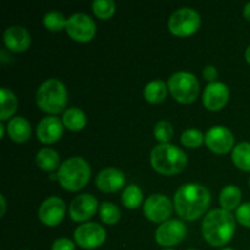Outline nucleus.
<instances>
[{
    "instance_id": "20e7f679",
    "label": "nucleus",
    "mask_w": 250,
    "mask_h": 250,
    "mask_svg": "<svg viewBox=\"0 0 250 250\" xmlns=\"http://www.w3.org/2000/svg\"><path fill=\"white\" fill-rule=\"evenodd\" d=\"M90 166L88 161L81 156L67 159L60 165L58 171V181L63 189L68 192H77L89 182Z\"/></svg>"
},
{
    "instance_id": "dca6fc26",
    "label": "nucleus",
    "mask_w": 250,
    "mask_h": 250,
    "mask_svg": "<svg viewBox=\"0 0 250 250\" xmlns=\"http://www.w3.org/2000/svg\"><path fill=\"white\" fill-rule=\"evenodd\" d=\"M63 124L56 116L44 117L37 126V138L44 144L56 143L63 134Z\"/></svg>"
},
{
    "instance_id": "0eeeda50",
    "label": "nucleus",
    "mask_w": 250,
    "mask_h": 250,
    "mask_svg": "<svg viewBox=\"0 0 250 250\" xmlns=\"http://www.w3.org/2000/svg\"><path fill=\"white\" fill-rule=\"evenodd\" d=\"M202 20L199 14L190 7L176 10L168 20V29L177 37H189L200 28Z\"/></svg>"
},
{
    "instance_id": "f03ea898",
    "label": "nucleus",
    "mask_w": 250,
    "mask_h": 250,
    "mask_svg": "<svg viewBox=\"0 0 250 250\" xmlns=\"http://www.w3.org/2000/svg\"><path fill=\"white\" fill-rule=\"evenodd\" d=\"M236 232V220L229 211L214 209L203 220L202 233L211 247H224L229 243Z\"/></svg>"
},
{
    "instance_id": "2f4dec72",
    "label": "nucleus",
    "mask_w": 250,
    "mask_h": 250,
    "mask_svg": "<svg viewBox=\"0 0 250 250\" xmlns=\"http://www.w3.org/2000/svg\"><path fill=\"white\" fill-rule=\"evenodd\" d=\"M236 220L244 227L250 229V203H244L236 210Z\"/></svg>"
},
{
    "instance_id": "473e14b6",
    "label": "nucleus",
    "mask_w": 250,
    "mask_h": 250,
    "mask_svg": "<svg viewBox=\"0 0 250 250\" xmlns=\"http://www.w3.org/2000/svg\"><path fill=\"white\" fill-rule=\"evenodd\" d=\"M76 244L68 238H59L51 246V250H75Z\"/></svg>"
},
{
    "instance_id": "6e6552de",
    "label": "nucleus",
    "mask_w": 250,
    "mask_h": 250,
    "mask_svg": "<svg viewBox=\"0 0 250 250\" xmlns=\"http://www.w3.org/2000/svg\"><path fill=\"white\" fill-rule=\"evenodd\" d=\"M66 32L73 41L87 43L94 38L97 33V26L89 15L77 12L67 19Z\"/></svg>"
},
{
    "instance_id": "ddd939ff",
    "label": "nucleus",
    "mask_w": 250,
    "mask_h": 250,
    "mask_svg": "<svg viewBox=\"0 0 250 250\" xmlns=\"http://www.w3.org/2000/svg\"><path fill=\"white\" fill-rule=\"evenodd\" d=\"M66 204L61 198L50 197L42 203L38 210V217L45 226L55 227L63 220Z\"/></svg>"
},
{
    "instance_id": "1a4fd4ad",
    "label": "nucleus",
    "mask_w": 250,
    "mask_h": 250,
    "mask_svg": "<svg viewBox=\"0 0 250 250\" xmlns=\"http://www.w3.org/2000/svg\"><path fill=\"white\" fill-rule=\"evenodd\" d=\"M76 244L82 249L92 250L102 247L106 241V232L104 227L95 222H85L80 225L73 233Z\"/></svg>"
},
{
    "instance_id": "9b49d317",
    "label": "nucleus",
    "mask_w": 250,
    "mask_h": 250,
    "mask_svg": "<svg viewBox=\"0 0 250 250\" xmlns=\"http://www.w3.org/2000/svg\"><path fill=\"white\" fill-rule=\"evenodd\" d=\"M187 236V227L181 220H167L161 224L155 232V241L159 246L170 247L177 246Z\"/></svg>"
},
{
    "instance_id": "c9c22d12",
    "label": "nucleus",
    "mask_w": 250,
    "mask_h": 250,
    "mask_svg": "<svg viewBox=\"0 0 250 250\" xmlns=\"http://www.w3.org/2000/svg\"><path fill=\"white\" fill-rule=\"evenodd\" d=\"M243 15H244V17H246V20H248V21L250 22V2L246 4V6H244Z\"/></svg>"
},
{
    "instance_id": "b1692460",
    "label": "nucleus",
    "mask_w": 250,
    "mask_h": 250,
    "mask_svg": "<svg viewBox=\"0 0 250 250\" xmlns=\"http://www.w3.org/2000/svg\"><path fill=\"white\" fill-rule=\"evenodd\" d=\"M232 161L242 171L250 172V143L242 142L232 151Z\"/></svg>"
},
{
    "instance_id": "a19ab883",
    "label": "nucleus",
    "mask_w": 250,
    "mask_h": 250,
    "mask_svg": "<svg viewBox=\"0 0 250 250\" xmlns=\"http://www.w3.org/2000/svg\"><path fill=\"white\" fill-rule=\"evenodd\" d=\"M187 250H198V249H187Z\"/></svg>"
},
{
    "instance_id": "4c0bfd02",
    "label": "nucleus",
    "mask_w": 250,
    "mask_h": 250,
    "mask_svg": "<svg viewBox=\"0 0 250 250\" xmlns=\"http://www.w3.org/2000/svg\"><path fill=\"white\" fill-rule=\"evenodd\" d=\"M0 132H1V137H0V138H4V136H5V126H4V124H0Z\"/></svg>"
},
{
    "instance_id": "412c9836",
    "label": "nucleus",
    "mask_w": 250,
    "mask_h": 250,
    "mask_svg": "<svg viewBox=\"0 0 250 250\" xmlns=\"http://www.w3.org/2000/svg\"><path fill=\"white\" fill-rule=\"evenodd\" d=\"M167 89L168 87L164 81L154 80L144 87L143 94L146 102H149L150 104H160L165 100L166 95H167Z\"/></svg>"
},
{
    "instance_id": "72a5a7b5",
    "label": "nucleus",
    "mask_w": 250,
    "mask_h": 250,
    "mask_svg": "<svg viewBox=\"0 0 250 250\" xmlns=\"http://www.w3.org/2000/svg\"><path fill=\"white\" fill-rule=\"evenodd\" d=\"M217 75H219V73H217V70L215 66H211V65L205 66L204 70H203V76H204L205 80L209 81L210 83L216 82Z\"/></svg>"
},
{
    "instance_id": "79ce46f5",
    "label": "nucleus",
    "mask_w": 250,
    "mask_h": 250,
    "mask_svg": "<svg viewBox=\"0 0 250 250\" xmlns=\"http://www.w3.org/2000/svg\"><path fill=\"white\" fill-rule=\"evenodd\" d=\"M249 187H250V178H249Z\"/></svg>"
},
{
    "instance_id": "7ed1b4c3",
    "label": "nucleus",
    "mask_w": 250,
    "mask_h": 250,
    "mask_svg": "<svg viewBox=\"0 0 250 250\" xmlns=\"http://www.w3.org/2000/svg\"><path fill=\"white\" fill-rule=\"evenodd\" d=\"M150 164L151 167L160 175L173 176L185 170L188 158L182 149L173 144H159L151 150Z\"/></svg>"
},
{
    "instance_id": "f3484780",
    "label": "nucleus",
    "mask_w": 250,
    "mask_h": 250,
    "mask_svg": "<svg viewBox=\"0 0 250 250\" xmlns=\"http://www.w3.org/2000/svg\"><path fill=\"white\" fill-rule=\"evenodd\" d=\"M126 182L124 172L117 168L107 167L99 172L95 180V186L103 193H115L121 189Z\"/></svg>"
},
{
    "instance_id": "a878e982",
    "label": "nucleus",
    "mask_w": 250,
    "mask_h": 250,
    "mask_svg": "<svg viewBox=\"0 0 250 250\" xmlns=\"http://www.w3.org/2000/svg\"><path fill=\"white\" fill-rule=\"evenodd\" d=\"M121 200L127 209H137L143 202V192L138 186L129 185L122 193Z\"/></svg>"
},
{
    "instance_id": "39448f33",
    "label": "nucleus",
    "mask_w": 250,
    "mask_h": 250,
    "mask_svg": "<svg viewBox=\"0 0 250 250\" xmlns=\"http://www.w3.org/2000/svg\"><path fill=\"white\" fill-rule=\"evenodd\" d=\"M36 103L37 106L46 114H60L67 105L66 87L61 81L49 78L37 90Z\"/></svg>"
},
{
    "instance_id": "4468645a",
    "label": "nucleus",
    "mask_w": 250,
    "mask_h": 250,
    "mask_svg": "<svg viewBox=\"0 0 250 250\" xmlns=\"http://www.w3.org/2000/svg\"><path fill=\"white\" fill-rule=\"evenodd\" d=\"M229 99V90L225 83H209L203 93V104L210 111H220L226 106Z\"/></svg>"
},
{
    "instance_id": "a211bd4d",
    "label": "nucleus",
    "mask_w": 250,
    "mask_h": 250,
    "mask_svg": "<svg viewBox=\"0 0 250 250\" xmlns=\"http://www.w3.org/2000/svg\"><path fill=\"white\" fill-rule=\"evenodd\" d=\"M5 46L14 53H23L31 45V34L21 26H11L4 32Z\"/></svg>"
},
{
    "instance_id": "5701e85b",
    "label": "nucleus",
    "mask_w": 250,
    "mask_h": 250,
    "mask_svg": "<svg viewBox=\"0 0 250 250\" xmlns=\"http://www.w3.org/2000/svg\"><path fill=\"white\" fill-rule=\"evenodd\" d=\"M36 163L39 168L51 172L60 167V156L54 149L43 148L37 153Z\"/></svg>"
},
{
    "instance_id": "423d86ee",
    "label": "nucleus",
    "mask_w": 250,
    "mask_h": 250,
    "mask_svg": "<svg viewBox=\"0 0 250 250\" xmlns=\"http://www.w3.org/2000/svg\"><path fill=\"white\" fill-rule=\"evenodd\" d=\"M168 90L171 95L181 104H190L197 100L199 95V82L197 77L190 72L180 71L168 78Z\"/></svg>"
},
{
    "instance_id": "7c9ffc66",
    "label": "nucleus",
    "mask_w": 250,
    "mask_h": 250,
    "mask_svg": "<svg viewBox=\"0 0 250 250\" xmlns=\"http://www.w3.org/2000/svg\"><path fill=\"white\" fill-rule=\"evenodd\" d=\"M173 127L168 121H159L154 126V137L156 141L160 142V144H166L173 138Z\"/></svg>"
},
{
    "instance_id": "f8f14e48",
    "label": "nucleus",
    "mask_w": 250,
    "mask_h": 250,
    "mask_svg": "<svg viewBox=\"0 0 250 250\" xmlns=\"http://www.w3.org/2000/svg\"><path fill=\"white\" fill-rule=\"evenodd\" d=\"M205 144L215 154H227L234 146V136L224 126L211 127L205 134Z\"/></svg>"
},
{
    "instance_id": "c756f323",
    "label": "nucleus",
    "mask_w": 250,
    "mask_h": 250,
    "mask_svg": "<svg viewBox=\"0 0 250 250\" xmlns=\"http://www.w3.org/2000/svg\"><path fill=\"white\" fill-rule=\"evenodd\" d=\"M205 142V136L199 131V129L195 128H189L186 129L185 132L181 136V143L183 144L187 148H199L203 146V143Z\"/></svg>"
},
{
    "instance_id": "f704fd0d",
    "label": "nucleus",
    "mask_w": 250,
    "mask_h": 250,
    "mask_svg": "<svg viewBox=\"0 0 250 250\" xmlns=\"http://www.w3.org/2000/svg\"><path fill=\"white\" fill-rule=\"evenodd\" d=\"M0 200H1V215L0 216L4 217L5 212H6V200H5L4 195H0Z\"/></svg>"
},
{
    "instance_id": "4be33fe9",
    "label": "nucleus",
    "mask_w": 250,
    "mask_h": 250,
    "mask_svg": "<svg viewBox=\"0 0 250 250\" xmlns=\"http://www.w3.org/2000/svg\"><path fill=\"white\" fill-rule=\"evenodd\" d=\"M62 124L66 128L72 132L82 131L87 125V116L78 107H70L63 112Z\"/></svg>"
},
{
    "instance_id": "f257e3e1",
    "label": "nucleus",
    "mask_w": 250,
    "mask_h": 250,
    "mask_svg": "<svg viewBox=\"0 0 250 250\" xmlns=\"http://www.w3.org/2000/svg\"><path fill=\"white\" fill-rule=\"evenodd\" d=\"M210 202V192L199 183H187L181 186L173 197L176 212L186 221H194L202 217L209 209Z\"/></svg>"
},
{
    "instance_id": "58836bf2",
    "label": "nucleus",
    "mask_w": 250,
    "mask_h": 250,
    "mask_svg": "<svg viewBox=\"0 0 250 250\" xmlns=\"http://www.w3.org/2000/svg\"><path fill=\"white\" fill-rule=\"evenodd\" d=\"M221 250H236V249H233V248H224V249H221Z\"/></svg>"
},
{
    "instance_id": "aec40b11",
    "label": "nucleus",
    "mask_w": 250,
    "mask_h": 250,
    "mask_svg": "<svg viewBox=\"0 0 250 250\" xmlns=\"http://www.w3.org/2000/svg\"><path fill=\"white\" fill-rule=\"evenodd\" d=\"M242 192L237 186H226L220 193V205L221 209L231 212L232 210H237L241 207Z\"/></svg>"
},
{
    "instance_id": "cd10ccee",
    "label": "nucleus",
    "mask_w": 250,
    "mask_h": 250,
    "mask_svg": "<svg viewBox=\"0 0 250 250\" xmlns=\"http://www.w3.org/2000/svg\"><path fill=\"white\" fill-rule=\"evenodd\" d=\"M43 23L48 31L60 32L62 29H66L67 19L59 11H49L44 16Z\"/></svg>"
},
{
    "instance_id": "bb28decb",
    "label": "nucleus",
    "mask_w": 250,
    "mask_h": 250,
    "mask_svg": "<svg viewBox=\"0 0 250 250\" xmlns=\"http://www.w3.org/2000/svg\"><path fill=\"white\" fill-rule=\"evenodd\" d=\"M99 216L104 224L115 225L121 219V211L114 203L104 202L99 205Z\"/></svg>"
},
{
    "instance_id": "2eb2a0df",
    "label": "nucleus",
    "mask_w": 250,
    "mask_h": 250,
    "mask_svg": "<svg viewBox=\"0 0 250 250\" xmlns=\"http://www.w3.org/2000/svg\"><path fill=\"white\" fill-rule=\"evenodd\" d=\"M68 211L73 221L85 224L98 211V200L92 194H81L71 202Z\"/></svg>"
},
{
    "instance_id": "c85d7f7f",
    "label": "nucleus",
    "mask_w": 250,
    "mask_h": 250,
    "mask_svg": "<svg viewBox=\"0 0 250 250\" xmlns=\"http://www.w3.org/2000/svg\"><path fill=\"white\" fill-rule=\"evenodd\" d=\"M93 12L100 20H109L116 11V4L112 0H95L92 4Z\"/></svg>"
},
{
    "instance_id": "ea45409f",
    "label": "nucleus",
    "mask_w": 250,
    "mask_h": 250,
    "mask_svg": "<svg viewBox=\"0 0 250 250\" xmlns=\"http://www.w3.org/2000/svg\"><path fill=\"white\" fill-rule=\"evenodd\" d=\"M164 250H175V249H171V248H167V249H164Z\"/></svg>"
},
{
    "instance_id": "393cba45",
    "label": "nucleus",
    "mask_w": 250,
    "mask_h": 250,
    "mask_svg": "<svg viewBox=\"0 0 250 250\" xmlns=\"http://www.w3.org/2000/svg\"><path fill=\"white\" fill-rule=\"evenodd\" d=\"M0 102H1V111H0V120L5 121L9 120L17 110V98L14 93L7 88H1L0 90Z\"/></svg>"
},
{
    "instance_id": "9d476101",
    "label": "nucleus",
    "mask_w": 250,
    "mask_h": 250,
    "mask_svg": "<svg viewBox=\"0 0 250 250\" xmlns=\"http://www.w3.org/2000/svg\"><path fill=\"white\" fill-rule=\"evenodd\" d=\"M173 204L166 195L153 194L144 202L143 212L148 220L155 224H164L170 219Z\"/></svg>"
},
{
    "instance_id": "6ab92c4d",
    "label": "nucleus",
    "mask_w": 250,
    "mask_h": 250,
    "mask_svg": "<svg viewBox=\"0 0 250 250\" xmlns=\"http://www.w3.org/2000/svg\"><path fill=\"white\" fill-rule=\"evenodd\" d=\"M31 124L22 116L12 117L7 125V133L16 143H24L31 138Z\"/></svg>"
},
{
    "instance_id": "e433bc0d",
    "label": "nucleus",
    "mask_w": 250,
    "mask_h": 250,
    "mask_svg": "<svg viewBox=\"0 0 250 250\" xmlns=\"http://www.w3.org/2000/svg\"><path fill=\"white\" fill-rule=\"evenodd\" d=\"M246 60H247V62L250 65V45L247 48V50H246Z\"/></svg>"
}]
</instances>
